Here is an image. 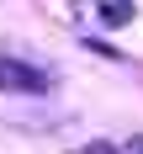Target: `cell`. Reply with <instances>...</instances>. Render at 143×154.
<instances>
[{"mask_svg": "<svg viewBox=\"0 0 143 154\" xmlns=\"http://www.w3.org/2000/svg\"><path fill=\"white\" fill-rule=\"evenodd\" d=\"M0 91H16V96H48L53 80L37 69V64H21L11 53H0Z\"/></svg>", "mask_w": 143, "mask_h": 154, "instance_id": "6da1fadb", "label": "cell"}, {"mask_svg": "<svg viewBox=\"0 0 143 154\" xmlns=\"http://www.w3.org/2000/svg\"><path fill=\"white\" fill-rule=\"evenodd\" d=\"M133 0H95V16H101V27H127L133 21Z\"/></svg>", "mask_w": 143, "mask_h": 154, "instance_id": "7a4b0ae2", "label": "cell"}, {"mask_svg": "<svg viewBox=\"0 0 143 154\" xmlns=\"http://www.w3.org/2000/svg\"><path fill=\"white\" fill-rule=\"evenodd\" d=\"M79 154H143V138H122V143H90Z\"/></svg>", "mask_w": 143, "mask_h": 154, "instance_id": "3957f363", "label": "cell"}]
</instances>
